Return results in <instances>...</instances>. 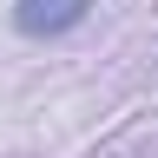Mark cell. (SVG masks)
<instances>
[{
    "mask_svg": "<svg viewBox=\"0 0 158 158\" xmlns=\"http://www.w3.org/2000/svg\"><path fill=\"white\" fill-rule=\"evenodd\" d=\"M99 0H13V27L27 40H59L73 27H86V13Z\"/></svg>",
    "mask_w": 158,
    "mask_h": 158,
    "instance_id": "6da1fadb",
    "label": "cell"
}]
</instances>
